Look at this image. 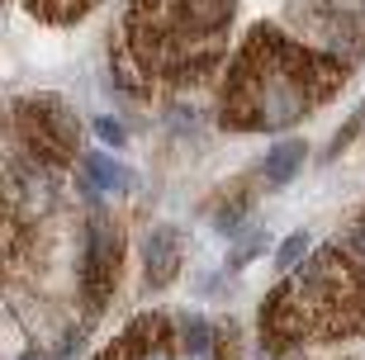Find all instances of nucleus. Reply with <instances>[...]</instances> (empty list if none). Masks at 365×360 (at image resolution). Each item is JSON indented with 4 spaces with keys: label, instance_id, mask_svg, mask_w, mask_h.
Wrapping results in <instances>:
<instances>
[{
    "label": "nucleus",
    "instance_id": "6",
    "mask_svg": "<svg viewBox=\"0 0 365 360\" xmlns=\"http://www.w3.org/2000/svg\"><path fill=\"white\" fill-rule=\"evenodd\" d=\"M180 356H185V341H180L176 318L143 313V318L128 322L95 360H180Z\"/></svg>",
    "mask_w": 365,
    "mask_h": 360
},
{
    "label": "nucleus",
    "instance_id": "7",
    "mask_svg": "<svg viewBox=\"0 0 365 360\" xmlns=\"http://www.w3.org/2000/svg\"><path fill=\"white\" fill-rule=\"evenodd\" d=\"M143 275H148L152 289H166L180 275V232L171 223L148 232V242H143Z\"/></svg>",
    "mask_w": 365,
    "mask_h": 360
},
{
    "label": "nucleus",
    "instance_id": "16",
    "mask_svg": "<svg viewBox=\"0 0 365 360\" xmlns=\"http://www.w3.org/2000/svg\"><path fill=\"white\" fill-rule=\"evenodd\" d=\"M346 252H356V256H365V214L351 223V232H346Z\"/></svg>",
    "mask_w": 365,
    "mask_h": 360
},
{
    "label": "nucleus",
    "instance_id": "12",
    "mask_svg": "<svg viewBox=\"0 0 365 360\" xmlns=\"http://www.w3.org/2000/svg\"><path fill=\"white\" fill-rule=\"evenodd\" d=\"M275 261H280V270L289 275L294 266H304L309 261V232H294V237L280 242V252H275Z\"/></svg>",
    "mask_w": 365,
    "mask_h": 360
},
{
    "label": "nucleus",
    "instance_id": "2",
    "mask_svg": "<svg viewBox=\"0 0 365 360\" xmlns=\"http://www.w3.org/2000/svg\"><path fill=\"white\" fill-rule=\"evenodd\" d=\"M351 62L327 57L280 24H257L232 57L223 95H218V123L232 133H280L309 119L313 109L332 100L346 86Z\"/></svg>",
    "mask_w": 365,
    "mask_h": 360
},
{
    "label": "nucleus",
    "instance_id": "3",
    "mask_svg": "<svg viewBox=\"0 0 365 360\" xmlns=\"http://www.w3.org/2000/svg\"><path fill=\"white\" fill-rule=\"evenodd\" d=\"M365 332V270L341 247H318L261 304V346L294 351Z\"/></svg>",
    "mask_w": 365,
    "mask_h": 360
},
{
    "label": "nucleus",
    "instance_id": "15",
    "mask_svg": "<svg viewBox=\"0 0 365 360\" xmlns=\"http://www.w3.org/2000/svg\"><path fill=\"white\" fill-rule=\"evenodd\" d=\"M261 247H266V232H257V237H247L242 247H237V252H232V266H247V261H252V256H257Z\"/></svg>",
    "mask_w": 365,
    "mask_h": 360
},
{
    "label": "nucleus",
    "instance_id": "10",
    "mask_svg": "<svg viewBox=\"0 0 365 360\" xmlns=\"http://www.w3.org/2000/svg\"><path fill=\"white\" fill-rule=\"evenodd\" d=\"M29 14L43 19V24H76L81 14H91L100 0H24Z\"/></svg>",
    "mask_w": 365,
    "mask_h": 360
},
{
    "label": "nucleus",
    "instance_id": "13",
    "mask_svg": "<svg viewBox=\"0 0 365 360\" xmlns=\"http://www.w3.org/2000/svg\"><path fill=\"white\" fill-rule=\"evenodd\" d=\"M180 341H185V356H200V351L214 341V332H209L204 318H180Z\"/></svg>",
    "mask_w": 365,
    "mask_h": 360
},
{
    "label": "nucleus",
    "instance_id": "5",
    "mask_svg": "<svg viewBox=\"0 0 365 360\" xmlns=\"http://www.w3.org/2000/svg\"><path fill=\"white\" fill-rule=\"evenodd\" d=\"M119 270H123V227L114 214L100 209L91 218V227H86V261H81V284H86L91 308H105L114 299Z\"/></svg>",
    "mask_w": 365,
    "mask_h": 360
},
{
    "label": "nucleus",
    "instance_id": "14",
    "mask_svg": "<svg viewBox=\"0 0 365 360\" xmlns=\"http://www.w3.org/2000/svg\"><path fill=\"white\" fill-rule=\"evenodd\" d=\"M95 133L105 138V147H123V123L119 119H105V114H100V119H95Z\"/></svg>",
    "mask_w": 365,
    "mask_h": 360
},
{
    "label": "nucleus",
    "instance_id": "9",
    "mask_svg": "<svg viewBox=\"0 0 365 360\" xmlns=\"http://www.w3.org/2000/svg\"><path fill=\"white\" fill-rule=\"evenodd\" d=\"M81 171H86V190H123L128 185V171L114 157H105V152H86Z\"/></svg>",
    "mask_w": 365,
    "mask_h": 360
},
{
    "label": "nucleus",
    "instance_id": "4",
    "mask_svg": "<svg viewBox=\"0 0 365 360\" xmlns=\"http://www.w3.org/2000/svg\"><path fill=\"white\" fill-rule=\"evenodd\" d=\"M14 133L24 143V152L48 171H62L81 157V119L67 109V100L57 95H24L10 109Z\"/></svg>",
    "mask_w": 365,
    "mask_h": 360
},
{
    "label": "nucleus",
    "instance_id": "8",
    "mask_svg": "<svg viewBox=\"0 0 365 360\" xmlns=\"http://www.w3.org/2000/svg\"><path fill=\"white\" fill-rule=\"evenodd\" d=\"M304 161H309V143L304 138H280L261 161V175H266V185H289L304 171Z\"/></svg>",
    "mask_w": 365,
    "mask_h": 360
},
{
    "label": "nucleus",
    "instance_id": "11",
    "mask_svg": "<svg viewBox=\"0 0 365 360\" xmlns=\"http://www.w3.org/2000/svg\"><path fill=\"white\" fill-rule=\"evenodd\" d=\"M361 133H365V105H361V109L351 114V119H346V123L337 128V138L327 143V152H323V157H327V161H332V157H341V152H346V147H351Z\"/></svg>",
    "mask_w": 365,
    "mask_h": 360
},
{
    "label": "nucleus",
    "instance_id": "1",
    "mask_svg": "<svg viewBox=\"0 0 365 360\" xmlns=\"http://www.w3.org/2000/svg\"><path fill=\"white\" fill-rule=\"evenodd\" d=\"M237 0H128L109 43L114 81L133 95L195 91L218 71Z\"/></svg>",
    "mask_w": 365,
    "mask_h": 360
}]
</instances>
